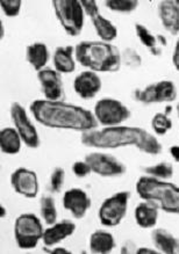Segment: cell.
<instances>
[{
    "mask_svg": "<svg viewBox=\"0 0 179 254\" xmlns=\"http://www.w3.org/2000/svg\"><path fill=\"white\" fill-rule=\"evenodd\" d=\"M48 252L51 254H70L71 252L67 249H63V247H56V249L49 250Z\"/></svg>",
    "mask_w": 179,
    "mask_h": 254,
    "instance_id": "cell-38",
    "label": "cell"
},
{
    "mask_svg": "<svg viewBox=\"0 0 179 254\" xmlns=\"http://www.w3.org/2000/svg\"><path fill=\"white\" fill-rule=\"evenodd\" d=\"M92 168V172L104 178L120 177L126 173V165L114 156L102 152L89 153L84 159Z\"/></svg>",
    "mask_w": 179,
    "mask_h": 254,
    "instance_id": "cell-10",
    "label": "cell"
},
{
    "mask_svg": "<svg viewBox=\"0 0 179 254\" xmlns=\"http://www.w3.org/2000/svg\"><path fill=\"white\" fill-rule=\"evenodd\" d=\"M170 153L172 158H174L175 161L179 163V145H174L170 147Z\"/></svg>",
    "mask_w": 179,
    "mask_h": 254,
    "instance_id": "cell-37",
    "label": "cell"
},
{
    "mask_svg": "<svg viewBox=\"0 0 179 254\" xmlns=\"http://www.w3.org/2000/svg\"><path fill=\"white\" fill-rule=\"evenodd\" d=\"M142 171L148 174V177L160 180L167 181L174 177V166L168 161H162V163L153 165V166H146L142 168Z\"/></svg>",
    "mask_w": 179,
    "mask_h": 254,
    "instance_id": "cell-27",
    "label": "cell"
},
{
    "mask_svg": "<svg viewBox=\"0 0 179 254\" xmlns=\"http://www.w3.org/2000/svg\"><path fill=\"white\" fill-rule=\"evenodd\" d=\"M11 185L16 193L27 198H34L39 194V180L36 173L28 168L20 167L11 176Z\"/></svg>",
    "mask_w": 179,
    "mask_h": 254,
    "instance_id": "cell-13",
    "label": "cell"
},
{
    "mask_svg": "<svg viewBox=\"0 0 179 254\" xmlns=\"http://www.w3.org/2000/svg\"><path fill=\"white\" fill-rule=\"evenodd\" d=\"M0 6H1L5 15L9 16V18H14V16H18L20 11H21L22 1L21 0H2L0 2Z\"/></svg>",
    "mask_w": 179,
    "mask_h": 254,
    "instance_id": "cell-32",
    "label": "cell"
},
{
    "mask_svg": "<svg viewBox=\"0 0 179 254\" xmlns=\"http://www.w3.org/2000/svg\"><path fill=\"white\" fill-rule=\"evenodd\" d=\"M151 127L157 135H165L172 128V121L165 113H157L151 120Z\"/></svg>",
    "mask_w": 179,
    "mask_h": 254,
    "instance_id": "cell-29",
    "label": "cell"
},
{
    "mask_svg": "<svg viewBox=\"0 0 179 254\" xmlns=\"http://www.w3.org/2000/svg\"><path fill=\"white\" fill-rule=\"evenodd\" d=\"M129 198V191H119L106 198L99 209V219L101 224L111 228L119 225L126 217Z\"/></svg>",
    "mask_w": 179,
    "mask_h": 254,
    "instance_id": "cell-8",
    "label": "cell"
},
{
    "mask_svg": "<svg viewBox=\"0 0 179 254\" xmlns=\"http://www.w3.org/2000/svg\"><path fill=\"white\" fill-rule=\"evenodd\" d=\"M158 16L164 28L172 35L179 34V1L164 0L158 4Z\"/></svg>",
    "mask_w": 179,
    "mask_h": 254,
    "instance_id": "cell-17",
    "label": "cell"
},
{
    "mask_svg": "<svg viewBox=\"0 0 179 254\" xmlns=\"http://www.w3.org/2000/svg\"><path fill=\"white\" fill-rule=\"evenodd\" d=\"M43 232L42 223L34 214H22L15 219L14 237L20 249H35L40 240H42Z\"/></svg>",
    "mask_w": 179,
    "mask_h": 254,
    "instance_id": "cell-6",
    "label": "cell"
},
{
    "mask_svg": "<svg viewBox=\"0 0 179 254\" xmlns=\"http://www.w3.org/2000/svg\"><path fill=\"white\" fill-rule=\"evenodd\" d=\"M115 247V240L112 233L95 231L90 237V251L95 254L111 253Z\"/></svg>",
    "mask_w": 179,
    "mask_h": 254,
    "instance_id": "cell-23",
    "label": "cell"
},
{
    "mask_svg": "<svg viewBox=\"0 0 179 254\" xmlns=\"http://www.w3.org/2000/svg\"><path fill=\"white\" fill-rule=\"evenodd\" d=\"M11 118L15 129L21 136L22 142L28 147L36 149L40 146L41 140L37 130L27 115L26 109L19 102H13L11 106Z\"/></svg>",
    "mask_w": 179,
    "mask_h": 254,
    "instance_id": "cell-11",
    "label": "cell"
},
{
    "mask_svg": "<svg viewBox=\"0 0 179 254\" xmlns=\"http://www.w3.org/2000/svg\"><path fill=\"white\" fill-rule=\"evenodd\" d=\"M30 112L37 122L53 129L86 132L97 129L99 125L92 112L62 100H35L30 105Z\"/></svg>",
    "mask_w": 179,
    "mask_h": 254,
    "instance_id": "cell-1",
    "label": "cell"
},
{
    "mask_svg": "<svg viewBox=\"0 0 179 254\" xmlns=\"http://www.w3.org/2000/svg\"><path fill=\"white\" fill-rule=\"evenodd\" d=\"M21 136L15 128H4L0 131V150L6 154H16L21 150Z\"/></svg>",
    "mask_w": 179,
    "mask_h": 254,
    "instance_id": "cell-24",
    "label": "cell"
},
{
    "mask_svg": "<svg viewBox=\"0 0 179 254\" xmlns=\"http://www.w3.org/2000/svg\"><path fill=\"white\" fill-rule=\"evenodd\" d=\"M40 212L48 225H53L57 222V209L53 196L43 195L40 198Z\"/></svg>",
    "mask_w": 179,
    "mask_h": 254,
    "instance_id": "cell-26",
    "label": "cell"
},
{
    "mask_svg": "<svg viewBox=\"0 0 179 254\" xmlns=\"http://www.w3.org/2000/svg\"><path fill=\"white\" fill-rule=\"evenodd\" d=\"M93 114L99 125L104 127L121 126L132 116V113L126 105L112 98L99 100L94 106Z\"/></svg>",
    "mask_w": 179,
    "mask_h": 254,
    "instance_id": "cell-7",
    "label": "cell"
},
{
    "mask_svg": "<svg viewBox=\"0 0 179 254\" xmlns=\"http://www.w3.org/2000/svg\"><path fill=\"white\" fill-rule=\"evenodd\" d=\"M65 181V171L62 167H55L50 174L49 186L51 193H61Z\"/></svg>",
    "mask_w": 179,
    "mask_h": 254,
    "instance_id": "cell-31",
    "label": "cell"
},
{
    "mask_svg": "<svg viewBox=\"0 0 179 254\" xmlns=\"http://www.w3.org/2000/svg\"><path fill=\"white\" fill-rule=\"evenodd\" d=\"M136 35L144 47L148 48L153 56L160 57L162 55V47L167 44V40L163 36H155L144 25L136 23L135 25Z\"/></svg>",
    "mask_w": 179,
    "mask_h": 254,
    "instance_id": "cell-19",
    "label": "cell"
},
{
    "mask_svg": "<svg viewBox=\"0 0 179 254\" xmlns=\"http://www.w3.org/2000/svg\"><path fill=\"white\" fill-rule=\"evenodd\" d=\"M140 2L137 0H107L105 2L106 7L113 12L130 13L139 7Z\"/></svg>",
    "mask_w": 179,
    "mask_h": 254,
    "instance_id": "cell-28",
    "label": "cell"
},
{
    "mask_svg": "<svg viewBox=\"0 0 179 254\" xmlns=\"http://www.w3.org/2000/svg\"><path fill=\"white\" fill-rule=\"evenodd\" d=\"M172 63H174L176 70L179 71V40L177 41V44L175 47L174 56H172Z\"/></svg>",
    "mask_w": 179,
    "mask_h": 254,
    "instance_id": "cell-35",
    "label": "cell"
},
{
    "mask_svg": "<svg viewBox=\"0 0 179 254\" xmlns=\"http://www.w3.org/2000/svg\"><path fill=\"white\" fill-rule=\"evenodd\" d=\"M81 142L86 146L97 149H118L123 146H135L148 154H158L163 147L156 137L139 127L115 126L104 129H94L82 132Z\"/></svg>",
    "mask_w": 179,
    "mask_h": 254,
    "instance_id": "cell-2",
    "label": "cell"
},
{
    "mask_svg": "<svg viewBox=\"0 0 179 254\" xmlns=\"http://www.w3.org/2000/svg\"><path fill=\"white\" fill-rule=\"evenodd\" d=\"M101 79L93 71H84L75 78L74 90L83 99H92L101 90Z\"/></svg>",
    "mask_w": 179,
    "mask_h": 254,
    "instance_id": "cell-15",
    "label": "cell"
},
{
    "mask_svg": "<svg viewBox=\"0 0 179 254\" xmlns=\"http://www.w3.org/2000/svg\"><path fill=\"white\" fill-rule=\"evenodd\" d=\"M26 57L34 70L39 72L46 67L50 55L46 44L42 42H35L26 48Z\"/></svg>",
    "mask_w": 179,
    "mask_h": 254,
    "instance_id": "cell-22",
    "label": "cell"
},
{
    "mask_svg": "<svg viewBox=\"0 0 179 254\" xmlns=\"http://www.w3.org/2000/svg\"><path fill=\"white\" fill-rule=\"evenodd\" d=\"M76 224L74 222L64 221L56 222L55 224L50 225L49 228L44 230L42 242L46 247H53L61 242H63L64 239H67L68 237L72 236L76 231Z\"/></svg>",
    "mask_w": 179,
    "mask_h": 254,
    "instance_id": "cell-16",
    "label": "cell"
},
{
    "mask_svg": "<svg viewBox=\"0 0 179 254\" xmlns=\"http://www.w3.org/2000/svg\"><path fill=\"white\" fill-rule=\"evenodd\" d=\"M63 207L70 211L75 218L81 219L91 208V198L81 188H71L64 193Z\"/></svg>",
    "mask_w": 179,
    "mask_h": 254,
    "instance_id": "cell-14",
    "label": "cell"
},
{
    "mask_svg": "<svg viewBox=\"0 0 179 254\" xmlns=\"http://www.w3.org/2000/svg\"><path fill=\"white\" fill-rule=\"evenodd\" d=\"M136 193L142 200L157 202L162 210L179 215V187L165 180L141 177L136 183Z\"/></svg>",
    "mask_w": 179,
    "mask_h": 254,
    "instance_id": "cell-4",
    "label": "cell"
},
{
    "mask_svg": "<svg viewBox=\"0 0 179 254\" xmlns=\"http://www.w3.org/2000/svg\"><path fill=\"white\" fill-rule=\"evenodd\" d=\"M41 90L46 98V100L61 101L64 97L63 81H62L61 73L53 68L44 67L37 72Z\"/></svg>",
    "mask_w": 179,
    "mask_h": 254,
    "instance_id": "cell-12",
    "label": "cell"
},
{
    "mask_svg": "<svg viewBox=\"0 0 179 254\" xmlns=\"http://www.w3.org/2000/svg\"><path fill=\"white\" fill-rule=\"evenodd\" d=\"M136 253L137 254H144V253H148V254H157L160 253V251H156V250H151L149 247H140V249L136 250Z\"/></svg>",
    "mask_w": 179,
    "mask_h": 254,
    "instance_id": "cell-36",
    "label": "cell"
},
{
    "mask_svg": "<svg viewBox=\"0 0 179 254\" xmlns=\"http://www.w3.org/2000/svg\"><path fill=\"white\" fill-rule=\"evenodd\" d=\"M151 239L156 249L164 254H179V239L165 229H155Z\"/></svg>",
    "mask_w": 179,
    "mask_h": 254,
    "instance_id": "cell-18",
    "label": "cell"
},
{
    "mask_svg": "<svg viewBox=\"0 0 179 254\" xmlns=\"http://www.w3.org/2000/svg\"><path fill=\"white\" fill-rule=\"evenodd\" d=\"M75 48L71 46L58 47L54 53L55 70L60 73H71L75 71Z\"/></svg>",
    "mask_w": 179,
    "mask_h": 254,
    "instance_id": "cell-21",
    "label": "cell"
},
{
    "mask_svg": "<svg viewBox=\"0 0 179 254\" xmlns=\"http://www.w3.org/2000/svg\"><path fill=\"white\" fill-rule=\"evenodd\" d=\"M82 6L83 9H84V13H86L90 16V19L94 18L95 15H98L99 13V7L98 4L94 1V0H82Z\"/></svg>",
    "mask_w": 179,
    "mask_h": 254,
    "instance_id": "cell-34",
    "label": "cell"
},
{
    "mask_svg": "<svg viewBox=\"0 0 179 254\" xmlns=\"http://www.w3.org/2000/svg\"><path fill=\"white\" fill-rule=\"evenodd\" d=\"M0 209H1V217H2V216H5V208L1 205V208Z\"/></svg>",
    "mask_w": 179,
    "mask_h": 254,
    "instance_id": "cell-39",
    "label": "cell"
},
{
    "mask_svg": "<svg viewBox=\"0 0 179 254\" xmlns=\"http://www.w3.org/2000/svg\"><path fill=\"white\" fill-rule=\"evenodd\" d=\"M56 18L70 36H77L84 26V9L78 0H54Z\"/></svg>",
    "mask_w": 179,
    "mask_h": 254,
    "instance_id": "cell-5",
    "label": "cell"
},
{
    "mask_svg": "<svg viewBox=\"0 0 179 254\" xmlns=\"http://www.w3.org/2000/svg\"><path fill=\"white\" fill-rule=\"evenodd\" d=\"M135 219L140 228H154L158 219V205L153 201L140 203L135 209Z\"/></svg>",
    "mask_w": 179,
    "mask_h": 254,
    "instance_id": "cell-20",
    "label": "cell"
},
{
    "mask_svg": "<svg viewBox=\"0 0 179 254\" xmlns=\"http://www.w3.org/2000/svg\"><path fill=\"white\" fill-rule=\"evenodd\" d=\"M134 98L144 105L172 102L177 99V88L170 80H161L134 92Z\"/></svg>",
    "mask_w": 179,
    "mask_h": 254,
    "instance_id": "cell-9",
    "label": "cell"
},
{
    "mask_svg": "<svg viewBox=\"0 0 179 254\" xmlns=\"http://www.w3.org/2000/svg\"><path fill=\"white\" fill-rule=\"evenodd\" d=\"M72 172H74L76 177L82 179V178L89 177L90 174L92 173V168L85 160L76 161V163L72 165Z\"/></svg>",
    "mask_w": 179,
    "mask_h": 254,
    "instance_id": "cell-33",
    "label": "cell"
},
{
    "mask_svg": "<svg viewBox=\"0 0 179 254\" xmlns=\"http://www.w3.org/2000/svg\"><path fill=\"white\" fill-rule=\"evenodd\" d=\"M91 21L93 23L95 32H97L98 36L100 37L102 42L109 43L116 39V36H118V29H116V27L109 20L104 18L100 13L98 15H95L94 18H92Z\"/></svg>",
    "mask_w": 179,
    "mask_h": 254,
    "instance_id": "cell-25",
    "label": "cell"
},
{
    "mask_svg": "<svg viewBox=\"0 0 179 254\" xmlns=\"http://www.w3.org/2000/svg\"><path fill=\"white\" fill-rule=\"evenodd\" d=\"M121 62L129 68H139L142 65V57L133 48H126L121 53Z\"/></svg>",
    "mask_w": 179,
    "mask_h": 254,
    "instance_id": "cell-30",
    "label": "cell"
},
{
    "mask_svg": "<svg viewBox=\"0 0 179 254\" xmlns=\"http://www.w3.org/2000/svg\"><path fill=\"white\" fill-rule=\"evenodd\" d=\"M177 111H178V115H179V104H178V106H177Z\"/></svg>",
    "mask_w": 179,
    "mask_h": 254,
    "instance_id": "cell-41",
    "label": "cell"
},
{
    "mask_svg": "<svg viewBox=\"0 0 179 254\" xmlns=\"http://www.w3.org/2000/svg\"><path fill=\"white\" fill-rule=\"evenodd\" d=\"M4 37V27H2V21H1V40Z\"/></svg>",
    "mask_w": 179,
    "mask_h": 254,
    "instance_id": "cell-40",
    "label": "cell"
},
{
    "mask_svg": "<svg viewBox=\"0 0 179 254\" xmlns=\"http://www.w3.org/2000/svg\"><path fill=\"white\" fill-rule=\"evenodd\" d=\"M76 60L93 72H116L121 67V53L115 46L102 41H83L75 48Z\"/></svg>",
    "mask_w": 179,
    "mask_h": 254,
    "instance_id": "cell-3",
    "label": "cell"
}]
</instances>
